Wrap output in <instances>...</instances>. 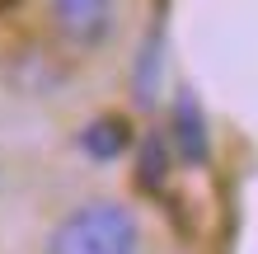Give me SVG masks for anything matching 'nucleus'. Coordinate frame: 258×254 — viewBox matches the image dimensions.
<instances>
[{"mask_svg":"<svg viewBox=\"0 0 258 254\" xmlns=\"http://www.w3.org/2000/svg\"><path fill=\"white\" fill-rule=\"evenodd\" d=\"M42 254H141V221L117 198H89L47 231Z\"/></svg>","mask_w":258,"mask_h":254,"instance_id":"1","label":"nucleus"},{"mask_svg":"<svg viewBox=\"0 0 258 254\" xmlns=\"http://www.w3.org/2000/svg\"><path fill=\"white\" fill-rule=\"evenodd\" d=\"M47 14L75 52H99L117 33V0H47Z\"/></svg>","mask_w":258,"mask_h":254,"instance_id":"2","label":"nucleus"},{"mask_svg":"<svg viewBox=\"0 0 258 254\" xmlns=\"http://www.w3.org/2000/svg\"><path fill=\"white\" fill-rule=\"evenodd\" d=\"M174 146H178V156L183 160H207V151H211V141H207V118H202V109H197V99L188 94H178L174 99Z\"/></svg>","mask_w":258,"mask_h":254,"instance_id":"3","label":"nucleus"},{"mask_svg":"<svg viewBox=\"0 0 258 254\" xmlns=\"http://www.w3.org/2000/svg\"><path fill=\"white\" fill-rule=\"evenodd\" d=\"M80 146H85L89 160H117L132 146V127L122 118H94V123L80 132Z\"/></svg>","mask_w":258,"mask_h":254,"instance_id":"4","label":"nucleus"},{"mask_svg":"<svg viewBox=\"0 0 258 254\" xmlns=\"http://www.w3.org/2000/svg\"><path fill=\"white\" fill-rule=\"evenodd\" d=\"M160 33H150L146 42V52H141V80H136V89H141V99L150 104V89H155V76H160Z\"/></svg>","mask_w":258,"mask_h":254,"instance_id":"5","label":"nucleus"},{"mask_svg":"<svg viewBox=\"0 0 258 254\" xmlns=\"http://www.w3.org/2000/svg\"><path fill=\"white\" fill-rule=\"evenodd\" d=\"M141 174H146V184L164 179V151H160V141H146V160H141Z\"/></svg>","mask_w":258,"mask_h":254,"instance_id":"6","label":"nucleus"},{"mask_svg":"<svg viewBox=\"0 0 258 254\" xmlns=\"http://www.w3.org/2000/svg\"><path fill=\"white\" fill-rule=\"evenodd\" d=\"M0 184H5V174H0Z\"/></svg>","mask_w":258,"mask_h":254,"instance_id":"7","label":"nucleus"}]
</instances>
